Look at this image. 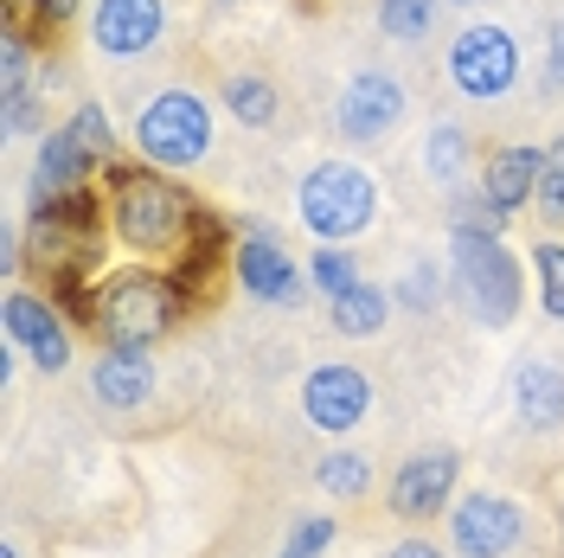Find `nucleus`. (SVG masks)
Masks as SVG:
<instances>
[{
    "label": "nucleus",
    "instance_id": "18",
    "mask_svg": "<svg viewBox=\"0 0 564 558\" xmlns=\"http://www.w3.org/2000/svg\"><path fill=\"white\" fill-rule=\"evenodd\" d=\"M539 168H545V148H532V141H500L488 161H481V193H488L494 206L507 212H532V193H539Z\"/></svg>",
    "mask_w": 564,
    "mask_h": 558
},
{
    "label": "nucleus",
    "instance_id": "3",
    "mask_svg": "<svg viewBox=\"0 0 564 558\" xmlns=\"http://www.w3.org/2000/svg\"><path fill=\"white\" fill-rule=\"evenodd\" d=\"M104 245H109L104 186L70 193V200H45V206H26V270H33L39 289H52L65 309L104 277Z\"/></svg>",
    "mask_w": 564,
    "mask_h": 558
},
{
    "label": "nucleus",
    "instance_id": "35",
    "mask_svg": "<svg viewBox=\"0 0 564 558\" xmlns=\"http://www.w3.org/2000/svg\"><path fill=\"white\" fill-rule=\"evenodd\" d=\"M0 558H26V552H20V539H7V546H0Z\"/></svg>",
    "mask_w": 564,
    "mask_h": 558
},
{
    "label": "nucleus",
    "instance_id": "22",
    "mask_svg": "<svg viewBox=\"0 0 564 558\" xmlns=\"http://www.w3.org/2000/svg\"><path fill=\"white\" fill-rule=\"evenodd\" d=\"M391 296L404 314H436L449 302V257H411L391 282Z\"/></svg>",
    "mask_w": 564,
    "mask_h": 558
},
{
    "label": "nucleus",
    "instance_id": "12",
    "mask_svg": "<svg viewBox=\"0 0 564 558\" xmlns=\"http://www.w3.org/2000/svg\"><path fill=\"white\" fill-rule=\"evenodd\" d=\"M449 521V552L456 558H513L527 546V507L500 489H468L456 494Z\"/></svg>",
    "mask_w": 564,
    "mask_h": 558
},
{
    "label": "nucleus",
    "instance_id": "2",
    "mask_svg": "<svg viewBox=\"0 0 564 558\" xmlns=\"http://www.w3.org/2000/svg\"><path fill=\"white\" fill-rule=\"evenodd\" d=\"M193 309V282L167 264H122L104 270L77 302L70 321L97 341V347H161Z\"/></svg>",
    "mask_w": 564,
    "mask_h": 558
},
{
    "label": "nucleus",
    "instance_id": "14",
    "mask_svg": "<svg viewBox=\"0 0 564 558\" xmlns=\"http://www.w3.org/2000/svg\"><path fill=\"white\" fill-rule=\"evenodd\" d=\"M456 482H462V455L456 450H417L391 469L386 482V507L398 521H443L456 507Z\"/></svg>",
    "mask_w": 564,
    "mask_h": 558
},
{
    "label": "nucleus",
    "instance_id": "28",
    "mask_svg": "<svg viewBox=\"0 0 564 558\" xmlns=\"http://www.w3.org/2000/svg\"><path fill=\"white\" fill-rule=\"evenodd\" d=\"M532 212H539L552 232H564V129L545 141V168H539V193H532Z\"/></svg>",
    "mask_w": 564,
    "mask_h": 558
},
{
    "label": "nucleus",
    "instance_id": "30",
    "mask_svg": "<svg viewBox=\"0 0 564 558\" xmlns=\"http://www.w3.org/2000/svg\"><path fill=\"white\" fill-rule=\"evenodd\" d=\"M539 97H564V13L552 20L545 58H539Z\"/></svg>",
    "mask_w": 564,
    "mask_h": 558
},
{
    "label": "nucleus",
    "instance_id": "33",
    "mask_svg": "<svg viewBox=\"0 0 564 558\" xmlns=\"http://www.w3.org/2000/svg\"><path fill=\"white\" fill-rule=\"evenodd\" d=\"M386 558H449V552H443L436 539H398V546H391Z\"/></svg>",
    "mask_w": 564,
    "mask_h": 558
},
{
    "label": "nucleus",
    "instance_id": "9",
    "mask_svg": "<svg viewBox=\"0 0 564 558\" xmlns=\"http://www.w3.org/2000/svg\"><path fill=\"white\" fill-rule=\"evenodd\" d=\"M334 136L347 148H372V141H391L404 122H411V84L386 65H359L334 90Z\"/></svg>",
    "mask_w": 564,
    "mask_h": 558
},
{
    "label": "nucleus",
    "instance_id": "23",
    "mask_svg": "<svg viewBox=\"0 0 564 558\" xmlns=\"http://www.w3.org/2000/svg\"><path fill=\"white\" fill-rule=\"evenodd\" d=\"M436 20H443V0H379V7H372V26H379V39L404 45V52L436 33Z\"/></svg>",
    "mask_w": 564,
    "mask_h": 558
},
{
    "label": "nucleus",
    "instance_id": "34",
    "mask_svg": "<svg viewBox=\"0 0 564 558\" xmlns=\"http://www.w3.org/2000/svg\"><path fill=\"white\" fill-rule=\"evenodd\" d=\"M33 13V0H7V20H26Z\"/></svg>",
    "mask_w": 564,
    "mask_h": 558
},
{
    "label": "nucleus",
    "instance_id": "5",
    "mask_svg": "<svg viewBox=\"0 0 564 558\" xmlns=\"http://www.w3.org/2000/svg\"><path fill=\"white\" fill-rule=\"evenodd\" d=\"M129 148L135 161L161 168V174H193L206 168L218 148V97H206L199 84H161L135 104L129 122Z\"/></svg>",
    "mask_w": 564,
    "mask_h": 558
},
{
    "label": "nucleus",
    "instance_id": "26",
    "mask_svg": "<svg viewBox=\"0 0 564 558\" xmlns=\"http://www.w3.org/2000/svg\"><path fill=\"white\" fill-rule=\"evenodd\" d=\"M70 129H77V141L104 161V174L122 161V136H116V122H109V109H104V97H77L70 104V116H65Z\"/></svg>",
    "mask_w": 564,
    "mask_h": 558
},
{
    "label": "nucleus",
    "instance_id": "15",
    "mask_svg": "<svg viewBox=\"0 0 564 558\" xmlns=\"http://www.w3.org/2000/svg\"><path fill=\"white\" fill-rule=\"evenodd\" d=\"M104 186V161L77 141L70 122L45 129L33 148V174H26V206H45V200H70V193H90Z\"/></svg>",
    "mask_w": 564,
    "mask_h": 558
},
{
    "label": "nucleus",
    "instance_id": "19",
    "mask_svg": "<svg viewBox=\"0 0 564 558\" xmlns=\"http://www.w3.org/2000/svg\"><path fill=\"white\" fill-rule=\"evenodd\" d=\"M417 168H423V180L443 186V193L468 186V174H475V136H468V122H456V116L430 122V129H423V148H417Z\"/></svg>",
    "mask_w": 564,
    "mask_h": 558
},
{
    "label": "nucleus",
    "instance_id": "27",
    "mask_svg": "<svg viewBox=\"0 0 564 558\" xmlns=\"http://www.w3.org/2000/svg\"><path fill=\"white\" fill-rule=\"evenodd\" d=\"M308 282H315V296L340 302L347 289H359V282H366V270H359L352 245H315V250H308Z\"/></svg>",
    "mask_w": 564,
    "mask_h": 558
},
{
    "label": "nucleus",
    "instance_id": "11",
    "mask_svg": "<svg viewBox=\"0 0 564 558\" xmlns=\"http://www.w3.org/2000/svg\"><path fill=\"white\" fill-rule=\"evenodd\" d=\"M0 321H7V341H20L26 360H33L45 379L70 373L77 321H70V309L52 296V289H26V282H13V289H7V302H0Z\"/></svg>",
    "mask_w": 564,
    "mask_h": 558
},
{
    "label": "nucleus",
    "instance_id": "20",
    "mask_svg": "<svg viewBox=\"0 0 564 558\" xmlns=\"http://www.w3.org/2000/svg\"><path fill=\"white\" fill-rule=\"evenodd\" d=\"M218 104H225V116L238 122V129H250V136H270L282 122V90L270 71H225L218 77Z\"/></svg>",
    "mask_w": 564,
    "mask_h": 558
},
{
    "label": "nucleus",
    "instance_id": "4",
    "mask_svg": "<svg viewBox=\"0 0 564 558\" xmlns=\"http://www.w3.org/2000/svg\"><path fill=\"white\" fill-rule=\"evenodd\" d=\"M527 277H532V264L507 245V232L449 225V302L475 328L507 334L520 321V309H527Z\"/></svg>",
    "mask_w": 564,
    "mask_h": 558
},
{
    "label": "nucleus",
    "instance_id": "32",
    "mask_svg": "<svg viewBox=\"0 0 564 558\" xmlns=\"http://www.w3.org/2000/svg\"><path fill=\"white\" fill-rule=\"evenodd\" d=\"M0 270L13 282L26 277V225L20 218H7V232H0Z\"/></svg>",
    "mask_w": 564,
    "mask_h": 558
},
{
    "label": "nucleus",
    "instance_id": "13",
    "mask_svg": "<svg viewBox=\"0 0 564 558\" xmlns=\"http://www.w3.org/2000/svg\"><path fill=\"white\" fill-rule=\"evenodd\" d=\"M302 418L315 423L321 437H352L372 418V373L352 360H321L302 379Z\"/></svg>",
    "mask_w": 564,
    "mask_h": 558
},
{
    "label": "nucleus",
    "instance_id": "10",
    "mask_svg": "<svg viewBox=\"0 0 564 558\" xmlns=\"http://www.w3.org/2000/svg\"><path fill=\"white\" fill-rule=\"evenodd\" d=\"M174 33V0H90L84 39L109 65H148Z\"/></svg>",
    "mask_w": 564,
    "mask_h": 558
},
{
    "label": "nucleus",
    "instance_id": "1",
    "mask_svg": "<svg viewBox=\"0 0 564 558\" xmlns=\"http://www.w3.org/2000/svg\"><path fill=\"white\" fill-rule=\"evenodd\" d=\"M104 218L109 238L135 264H167L180 277H206L212 264H231L225 218L199 206V193L180 174H161L148 161H116L104 174Z\"/></svg>",
    "mask_w": 564,
    "mask_h": 558
},
{
    "label": "nucleus",
    "instance_id": "7",
    "mask_svg": "<svg viewBox=\"0 0 564 558\" xmlns=\"http://www.w3.org/2000/svg\"><path fill=\"white\" fill-rule=\"evenodd\" d=\"M443 77L462 104H507L527 84V45L500 20H475L443 45Z\"/></svg>",
    "mask_w": 564,
    "mask_h": 558
},
{
    "label": "nucleus",
    "instance_id": "16",
    "mask_svg": "<svg viewBox=\"0 0 564 558\" xmlns=\"http://www.w3.org/2000/svg\"><path fill=\"white\" fill-rule=\"evenodd\" d=\"M84 385H90V398H97L104 411H116V418H135V411H148V405H154V391H161L154 347H97V360H90Z\"/></svg>",
    "mask_w": 564,
    "mask_h": 558
},
{
    "label": "nucleus",
    "instance_id": "24",
    "mask_svg": "<svg viewBox=\"0 0 564 558\" xmlns=\"http://www.w3.org/2000/svg\"><path fill=\"white\" fill-rule=\"evenodd\" d=\"M315 489L334 494V501H366L372 494V455L359 450H327L315 462Z\"/></svg>",
    "mask_w": 564,
    "mask_h": 558
},
{
    "label": "nucleus",
    "instance_id": "36",
    "mask_svg": "<svg viewBox=\"0 0 564 558\" xmlns=\"http://www.w3.org/2000/svg\"><path fill=\"white\" fill-rule=\"evenodd\" d=\"M443 7H475V0H443Z\"/></svg>",
    "mask_w": 564,
    "mask_h": 558
},
{
    "label": "nucleus",
    "instance_id": "21",
    "mask_svg": "<svg viewBox=\"0 0 564 558\" xmlns=\"http://www.w3.org/2000/svg\"><path fill=\"white\" fill-rule=\"evenodd\" d=\"M391 314H398V296H391L386 282H359L340 302H327V328H334L340 341H372V334L391 328Z\"/></svg>",
    "mask_w": 564,
    "mask_h": 558
},
{
    "label": "nucleus",
    "instance_id": "17",
    "mask_svg": "<svg viewBox=\"0 0 564 558\" xmlns=\"http://www.w3.org/2000/svg\"><path fill=\"white\" fill-rule=\"evenodd\" d=\"M507 405L527 437H558L564 430V360L552 353H520L507 373Z\"/></svg>",
    "mask_w": 564,
    "mask_h": 558
},
{
    "label": "nucleus",
    "instance_id": "6",
    "mask_svg": "<svg viewBox=\"0 0 564 558\" xmlns=\"http://www.w3.org/2000/svg\"><path fill=\"white\" fill-rule=\"evenodd\" d=\"M379 206H386L379 174L366 161H347V154H327L295 180V225L315 245H359L379 225Z\"/></svg>",
    "mask_w": 564,
    "mask_h": 558
},
{
    "label": "nucleus",
    "instance_id": "25",
    "mask_svg": "<svg viewBox=\"0 0 564 558\" xmlns=\"http://www.w3.org/2000/svg\"><path fill=\"white\" fill-rule=\"evenodd\" d=\"M527 264H532V289H539L545 321H564V238L558 232H545V238L527 250Z\"/></svg>",
    "mask_w": 564,
    "mask_h": 558
},
{
    "label": "nucleus",
    "instance_id": "31",
    "mask_svg": "<svg viewBox=\"0 0 564 558\" xmlns=\"http://www.w3.org/2000/svg\"><path fill=\"white\" fill-rule=\"evenodd\" d=\"M84 13H90V0H33V13H26V20L52 39V33H65L70 20H84Z\"/></svg>",
    "mask_w": 564,
    "mask_h": 558
},
{
    "label": "nucleus",
    "instance_id": "8",
    "mask_svg": "<svg viewBox=\"0 0 564 558\" xmlns=\"http://www.w3.org/2000/svg\"><path fill=\"white\" fill-rule=\"evenodd\" d=\"M231 282L245 289L250 302H263V309H295L315 282H308V264H295L289 245H282V232L263 218V212H245L238 218V238H231Z\"/></svg>",
    "mask_w": 564,
    "mask_h": 558
},
{
    "label": "nucleus",
    "instance_id": "29",
    "mask_svg": "<svg viewBox=\"0 0 564 558\" xmlns=\"http://www.w3.org/2000/svg\"><path fill=\"white\" fill-rule=\"evenodd\" d=\"M334 514H302V521L289 526V539H282V552L276 558H321L327 546H334Z\"/></svg>",
    "mask_w": 564,
    "mask_h": 558
}]
</instances>
